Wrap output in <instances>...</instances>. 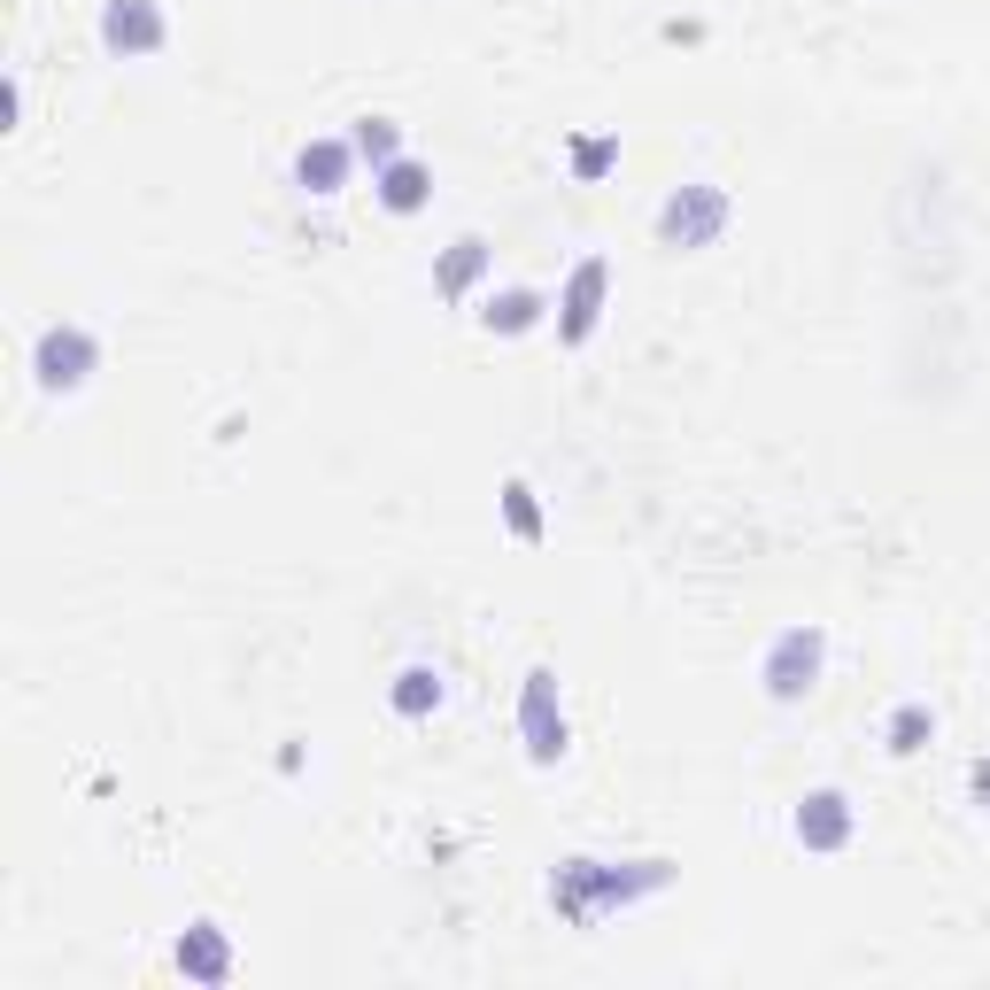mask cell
Segmentation results:
<instances>
[{"instance_id": "1", "label": "cell", "mask_w": 990, "mask_h": 990, "mask_svg": "<svg viewBox=\"0 0 990 990\" xmlns=\"http://www.w3.org/2000/svg\"><path fill=\"white\" fill-rule=\"evenodd\" d=\"M820 813H813V844H836V836H844V813H836V805H844V797H813Z\"/></svg>"}]
</instances>
